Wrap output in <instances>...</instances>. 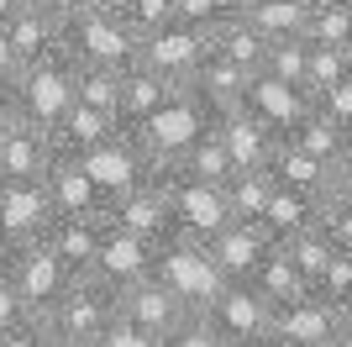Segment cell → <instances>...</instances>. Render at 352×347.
Segmentation results:
<instances>
[{"label": "cell", "mask_w": 352, "mask_h": 347, "mask_svg": "<svg viewBox=\"0 0 352 347\" xmlns=\"http://www.w3.org/2000/svg\"><path fill=\"white\" fill-rule=\"evenodd\" d=\"M11 95H16V116H21V121L53 132V121H58V116L69 111V101H74V58L63 53V43L47 48V53L32 58V63H21V69L11 74Z\"/></svg>", "instance_id": "1"}, {"label": "cell", "mask_w": 352, "mask_h": 347, "mask_svg": "<svg viewBox=\"0 0 352 347\" xmlns=\"http://www.w3.org/2000/svg\"><path fill=\"white\" fill-rule=\"evenodd\" d=\"M206 121H210V111L195 101L190 90L174 85V90H168V101H163L158 111H147L142 121H132V127H121V132L142 147V158L153 163V169H168V163L195 143V132L206 127Z\"/></svg>", "instance_id": "2"}, {"label": "cell", "mask_w": 352, "mask_h": 347, "mask_svg": "<svg viewBox=\"0 0 352 347\" xmlns=\"http://www.w3.org/2000/svg\"><path fill=\"white\" fill-rule=\"evenodd\" d=\"M58 43L74 63H100V69H126L137 58V32L121 21V11L111 6H89L74 21L58 27Z\"/></svg>", "instance_id": "3"}, {"label": "cell", "mask_w": 352, "mask_h": 347, "mask_svg": "<svg viewBox=\"0 0 352 347\" xmlns=\"http://www.w3.org/2000/svg\"><path fill=\"white\" fill-rule=\"evenodd\" d=\"M153 279L163 289H174L190 311H206L216 300V289L226 284L216 274V263H210L206 242H195V237H163L158 253H153Z\"/></svg>", "instance_id": "4"}, {"label": "cell", "mask_w": 352, "mask_h": 347, "mask_svg": "<svg viewBox=\"0 0 352 347\" xmlns=\"http://www.w3.org/2000/svg\"><path fill=\"white\" fill-rule=\"evenodd\" d=\"M158 179H163V200H168V237H195V242H206L210 231H221L232 221L221 185L190 179V174H179V169H158Z\"/></svg>", "instance_id": "5"}, {"label": "cell", "mask_w": 352, "mask_h": 347, "mask_svg": "<svg viewBox=\"0 0 352 347\" xmlns=\"http://www.w3.org/2000/svg\"><path fill=\"white\" fill-rule=\"evenodd\" d=\"M268 337L279 347H342V342H352V311H337V305L316 300L305 289L300 300L274 305Z\"/></svg>", "instance_id": "6"}, {"label": "cell", "mask_w": 352, "mask_h": 347, "mask_svg": "<svg viewBox=\"0 0 352 347\" xmlns=\"http://www.w3.org/2000/svg\"><path fill=\"white\" fill-rule=\"evenodd\" d=\"M111 316H116V289L100 284L95 274H74L69 284H63V295L53 300V311L43 316L47 332L69 337V342H95V337L111 326Z\"/></svg>", "instance_id": "7"}, {"label": "cell", "mask_w": 352, "mask_h": 347, "mask_svg": "<svg viewBox=\"0 0 352 347\" xmlns=\"http://www.w3.org/2000/svg\"><path fill=\"white\" fill-rule=\"evenodd\" d=\"M6 279H11V289L21 295L27 316L43 321L74 274L63 269L58 258H53V247H47L43 237H32V242H11V269H6Z\"/></svg>", "instance_id": "8"}, {"label": "cell", "mask_w": 352, "mask_h": 347, "mask_svg": "<svg viewBox=\"0 0 352 347\" xmlns=\"http://www.w3.org/2000/svg\"><path fill=\"white\" fill-rule=\"evenodd\" d=\"M206 53H210V32L190 27V21H179V16L137 37V63H147V69L158 74V79H168V85H184L190 69Z\"/></svg>", "instance_id": "9"}, {"label": "cell", "mask_w": 352, "mask_h": 347, "mask_svg": "<svg viewBox=\"0 0 352 347\" xmlns=\"http://www.w3.org/2000/svg\"><path fill=\"white\" fill-rule=\"evenodd\" d=\"M74 158H79V169L89 174V185H95V195H100V216H105V200H116L121 189H132V185H142L147 174H158L153 163L142 158V147H137L126 132L95 143L89 153H74Z\"/></svg>", "instance_id": "10"}, {"label": "cell", "mask_w": 352, "mask_h": 347, "mask_svg": "<svg viewBox=\"0 0 352 347\" xmlns=\"http://www.w3.org/2000/svg\"><path fill=\"white\" fill-rule=\"evenodd\" d=\"M268 247H274V237H268L258 221H236V216L206 237V253H210V263H216V274L226 279V284H248V279L258 274V263H263Z\"/></svg>", "instance_id": "11"}, {"label": "cell", "mask_w": 352, "mask_h": 347, "mask_svg": "<svg viewBox=\"0 0 352 347\" xmlns=\"http://www.w3.org/2000/svg\"><path fill=\"white\" fill-rule=\"evenodd\" d=\"M200 316L210 321V332H216L221 342H248V337H268L274 305H268L252 284H221L216 300H210Z\"/></svg>", "instance_id": "12"}, {"label": "cell", "mask_w": 352, "mask_h": 347, "mask_svg": "<svg viewBox=\"0 0 352 347\" xmlns=\"http://www.w3.org/2000/svg\"><path fill=\"white\" fill-rule=\"evenodd\" d=\"M153 253H158V242H147V237H137V231H121V227L105 221L89 274L100 279V284H111V289H126V284H137V279L153 274Z\"/></svg>", "instance_id": "13"}, {"label": "cell", "mask_w": 352, "mask_h": 347, "mask_svg": "<svg viewBox=\"0 0 352 347\" xmlns=\"http://www.w3.org/2000/svg\"><path fill=\"white\" fill-rule=\"evenodd\" d=\"M105 221L121 231H137L147 242H163L168 237V200H163V179L147 174L142 185L121 189L116 200H105Z\"/></svg>", "instance_id": "14"}, {"label": "cell", "mask_w": 352, "mask_h": 347, "mask_svg": "<svg viewBox=\"0 0 352 347\" xmlns=\"http://www.w3.org/2000/svg\"><path fill=\"white\" fill-rule=\"evenodd\" d=\"M47 221H53V200H47L43 179H0V237L6 242L43 237Z\"/></svg>", "instance_id": "15"}, {"label": "cell", "mask_w": 352, "mask_h": 347, "mask_svg": "<svg viewBox=\"0 0 352 347\" xmlns=\"http://www.w3.org/2000/svg\"><path fill=\"white\" fill-rule=\"evenodd\" d=\"M116 316H126L132 326H142L147 337H163L168 326H179V321L190 316V305L147 274V279H137V284L116 289Z\"/></svg>", "instance_id": "16"}, {"label": "cell", "mask_w": 352, "mask_h": 347, "mask_svg": "<svg viewBox=\"0 0 352 347\" xmlns=\"http://www.w3.org/2000/svg\"><path fill=\"white\" fill-rule=\"evenodd\" d=\"M210 121H216V137H221V147H226L232 169H263L274 143H279L248 105H226V111H216Z\"/></svg>", "instance_id": "17"}, {"label": "cell", "mask_w": 352, "mask_h": 347, "mask_svg": "<svg viewBox=\"0 0 352 347\" xmlns=\"http://www.w3.org/2000/svg\"><path fill=\"white\" fill-rule=\"evenodd\" d=\"M242 105H248L258 121H263L274 137H284V132L300 121V116L310 111V95L300 85H284V79H274V74H252L248 90H242Z\"/></svg>", "instance_id": "18"}, {"label": "cell", "mask_w": 352, "mask_h": 347, "mask_svg": "<svg viewBox=\"0 0 352 347\" xmlns=\"http://www.w3.org/2000/svg\"><path fill=\"white\" fill-rule=\"evenodd\" d=\"M43 189H47V200H53V216H100V195L89 185V174L63 147H53V158H47Z\"/></svg>", "instance_id": "19"}, {"label": "cell", "mask_w": 352, "mask_h": 347, "mask_svg": "<svg viewBox=\"0 0 352 347\" xmlns=\"http://www.w3.org/2000/svg\"><path fill=\"white\" fill-rule=\"evenodd\" d=\"M248 79H252L248 69H236L232 58H221L216 48H210V53L190 69V79H184L179 90H190L195 101H200L210 116H216V111H226V105H242V90H248Z\"/></svg>", "instance_id": "20"}, {"label": "cell", "mask_w": 352, "mask_h": 347, "mask_svg": "<svg viewBox=\"0 0 352 347\" xmlns=\"http://www.w3.org/2000/svg\"><path fill=\"white\" fill-rule=\"evenodd\" d=\"M53 158V137L16 116L11 127H0V179H43Z\"/></svg>", "instance_id": "21"}, {"label": "cell", "mask_w": 352, "mask_h": 347, "mask_svg": "<svg viewBox=\"0 0 352 347\" xmlns=\"http://www.w3.org/2000/svg\"><path fill=\"white\" fill-rule=\"evenodd\" d=\"M105 216H53L43 231V242L53 247V258L69 269V274H89L95 263V247H100Z\"/></svg>", "instance_id": "22"}, {"label": "cell", "mask_w": 352, "mask_h": 347, "mask_svg": "<svg viewBox=\"0 0 352 347\" xmlns=\"http://www.w3.org/2000/svg\"><path fill=\"white\" fill-rule=\"evenodd\" d=\"M121 121L111 111H100V105H85V101H69V111L53 121V147H63V153H89L95 143H105V137H116Z\"/></svg>", "instance_id": "23"}, {"label": "cell", "mask_w": 352, "mask_h": 347, "mask_svg": "<svg viewBox=\"0 0 352 347\" xmlns=\"http://www.w3.org/2000/svg\"><path fill=\"white\" fill-rule=\"evenodd\" d=\"M0 32H6L16 63H32V58H43L47 48H58V21H53L37 0H21V6L0 21Z\"/></svg>", "instance_id": "24"}, {"label": "cell", "mask_w": 352, "mask_h": 347, "mask_svg": "<svg viewBox=\"0 0 352 347\" xmlns=\"http://www.w3.org/2000/svg\"><path fill=\"white\" fill-rule=\"evenodd\" d=\"M168 79H158V74L147 69V63H126V69H116V121L121 127H132V121H142L147 111H158L163 101H168Z\"/></svg>", "instance_id": "25"}, {"label": "cell", "mask_w": 352, "mask_h": 347, "mask_svg": "<svg viewBox=\"0 0 352 347\" xmlns=\"http://www.w3.org/2000/svg\"><path fill=\"white\" fill-rule=\"evenodd\" d=\"M316 216H321V195H310V189H289V185H274V195H268L258 227H263L274 242H284V237H294V231L316 227Z\"/></svg>", "instance_id": "26"}, {"label": "cell", "mask_w": 352, "mask_h": 347, "mask_svg": "<svg viewBox=\"0 0 352 347\" xmlns=\"http://www.w3.org/2000/svg\"><path fill=\"white\" fill-rule=\"evenodd\" d=\"M294 147H305V153H316V158H352V127H337L331 116H321L316 105H310L300 121H294L289 132H284Z\"/></svg>", "instance_id": "27"}, {"label": "cell", "mask_w": 352, "mask_h": 347, "mask_svg": "<svg viewBox=\"0 0 352 347\" xmlns=\"http://www.w3.org/2000/svg\"><path fill=\"white\" fill-rule=\"evenodd\" d=\"M305 11H310V0H252V6H236V16H242L263 43H274V37H300V32H305Z\"/></svg>", "instance_id": "28"}, {"label": "cell", "mask_w": 352, "mask_h": 347, "mask_svg": "<svg viewBox=\"0 0 352 347\" xmlns=\"http://www.w3.org/2000/svg\"><path fill=\"white\" fill-rule=\"evenodd\" d=\"M248 284L258 289V295H263L268 305L300 300V295H305V289H310V284H305V274H300V269H294V263H289V253H284L279 242H274V247H268V253H263V263H258V274H252Z\"/></svg>", "instance_id": "29"}, {"label": "cell", "mask_w": 352, "mask_h": 347, "mask_svg": "<svg viewBox=\"0 0 352 347\" xmlns=\"http://www.w3.org/2000/svg\"><path fill=\"white\" fill-rule=\"evenodd\" d=\"M168 169L190 174V179H206V185H221V179L232 174V158H226V147H221V137H216V121H206V127L195 132V143L184 147Z\"/></svg>", "instance_id": "30"}, {"label": "cell", "mask_w": 352, "mask_h": 347, "mask_svg": "<svg viewBox=\"0 0 352 347\" xmlns=\"http://www.w3.org/2000/svg\"><path fill=\"white\" fill-rule=\"evenodd\" d=\"M221 195H226V211L236 221H258L268 195H274V174L268 169H232L221 179Z\"/></svg>", "instance_id": "31"}, {"label": "cell", "mask_w": 352, "mask_h": 347, "mask_svg": "<svg viewBox=\"0 0 352 347\" xmlns=\"http://www.w3.org/2000/svg\"><path fill=\"white\" fill-rule=\"evenodd\" d=\"M210 48H216L221 58H232L236 69L258 74V69H263V48H268V43L248 27V21H242V16H226L221 27H210Z\"/></svg>", "instance_id": "32"}, {"label": "cell", "mask_w": 352, "mask_h": 347, "mask_svg": "<svg viewBox=\"0 0 352 347\" xmlns=\"http://www.w3.org/2000/svg\"><path fill=\"white\" fill-rule=\"evenodd\" d=\"M342 74H352V43H305V74H300V90L305 95H321L326 85H337Z\"/></svg>", "instance_id": "33"}, {"label": "cell", "mask_w": 352, "mask_h": 347, "mask_svg": "<svg viewBox=\"0 0 352 347\" xmlns=\"http://www.w3.org/2000/svg\"><path fill=\"white\" fill-rule=\"evenodd\" d=\"M305 43H352V0H310L305 11Z\"/></svg>", "instance_id": "34"}, {"label": "cell", "mask_w": 352, "mask_h": 347, "mask_svg": "<svg viewBox=\"0 0 352 347\" xmlns=\"http://www.w3.org/2000/svg\"><path fill=\"white\" fill-rule=\"evenodd\" d=\"M310 295L326 305H337V311H352V247H337L326 269L310 279Z\"/></svg>", "instance_id": "35"}, {"label": "cell", "mask_w": 352, "mask_h": 347, "mask_svg": "<svg viewBox=\"0 0 352 347\" xmlns=\"http://www.w3.org/2000/svg\"><path fill=\"white\" fill-rule=\"evenodd\" d=\"M74 101L100 105V111L116 116V69H100V63H74Z\"/></svg>", "instance_id": "36"}, {"label": "cell", "mask_w": 352, "mask_h": 347, "mask_svg": "<svg viewBox=\"0 0 352 347\" xmlns=\"http://www.w3.org/2000/svg\"><path fill=\"white\" fill-rule=\"evenodd\" d=\"M258 74H274L284 85H300V74H305V37H274L263 48V69Z\"/></svg>", "instance_id": "37"}, {"label": "cell", "mask_w": 352, "mask_h": 347, "mask_svg": "<svg viewBox=\"0 0 352 347\" xmlns=\"http://www.w3.org/2000/svg\"><path fill=\"white\" fill-rule=\"evenodd\" d=\"M158 347H226V342L210 332V321L200 316V311H190L179 326H168V332L158 337Z\"/></svg>", "instance_id": "38"}, {"label": "cell", "mask_w": 352, "mask_h": 347, "mask_svg": "<svg viewBox=\"0 0 352 347\" xmlns=\"http://www.w3.org/2000/svg\"><path fill=\"white\" fill-rule=\"evenodd\" d=\"M116 11H121V21L142 37V32L163 27V21H174V0H121Z\"/></svg>", "instance_id": "39"}, {"label": "cell", "mask_w": 352, "mask_h": 347, "mask_svg": "<svg viewBox=\"0 0 352 347\" xmlns=\"http://www.w3.org/2000/svg\"><path fill=\"white\" fill-rule=\"evenodd\" d=\"M174 16L190 21V27H200V32H210L226 16H236V0H174Z\"/></svg>", "instance_id": "40"}, {"label": "cell", "mask_w": 352, "mask_h": 347, "mask_svg": "<svg viewBox=\"0 0 352 347\" xmlns=\"http://www.w3.org/2000/svg\"><path fill=\"white\" fill-rule=\"evenodd\" d=\"M310 105L321 116H331L337 127H352V74H342L337 85H326L321 95H310Z\"/></svg>", "instance_id": "41"}, {"label": "cell", "mask_w": 352, "mask_h": 347, "mask_svg": "<svg viewBox=\"0 0 352 347\" xmlns=\"http://www.w3.org/2000/svg\"><path fill=\"white\" fill-rule=\"evenodd\" d=\"M316 227H321L331 242L352 247V200H321V216H316Z\"/></svg>", "instance_id": "42"}, {"label": "cell", "mask_w": 352, "mask_h": 347, "mask_svg": "<svg viewBox=\"0 0 352 347\" xmlns=\"http://www.w3.org/2000/svg\"><path fill=\"white\" fill-rule=\"evenodd\" d=\"M89 347H158V337H147L142 326H132L126 316H111V326H105Z\"/></svg>", "instance_id": "43"}, {"label": "cell", "mask_w": 352, "mask_h": 347, "mask_svg": "<svg viewBox=\"0 0 352 347\" xmlns=\"http://www.w3.org/2000/svg\"><path fill=\"white\" fill-rule=\"evenodd\" d=\"M27 316V305H21V295L11 289V279H0V332H11V326H21Z\"/></svg>", "instance_id": "44"}, {"label": "cell", "mask_w": 352, "mask_h": 347, "mask_svg": "<svg viewBox=\"0 0 352 347\" xmlns=\"http://www.w3.org/2000/svg\"><path fill=\"white\" fill-rule=\"evenodd\" d=\"M0 347H43V321L32 316L21 326H11V332H0Z\"/></svg>", "instance_id": "45"}, {"label": "cell", "mask_w": 352, "mask_h": 347, "mask_svg": "<svg viewBox=\"0 0 352 347\" xmlns=\"http://www.w3.org/2000/svg\"><path fill=\"white\" fill-rule=\"evenodd\" d=\"M37 6H43V11H47V16H53V21L63 27V21H74L79 11H89L95 0H37Z\"/></svg>", "instance_id": "46"}, {"label": "cell", "mask_w": 352, "mask_h": 347, "mask_svg": "<svg viewBox=\"0 0 352 347\" xmlns=\"http://www.w3.org/2000/svg\"><path fill=\"white\" fill-rule=\"evenodd\" d=\"M21 69L16 63V53H11V43H6V32H0V85H11V74Z\"/></svg>", "instance_id": "47"}, {"label": "cell", "mask_w": 352, "mask_h": 347, "mask_svg": "<svg viewBox=\"0 0 352 347\" xmlns=\"http://www.w3.org/2000/svg\"><path fill=\"white\" fill-rule=\"evenodd\" d=\"M16 121V95H11V85H0V127H11Z\"/></svg>", "instance_id": "48"}, {"label": "cell", "mask_w": 352, "mask_h": 347, "mask_svg": "<svg viewBox=\"0 0 352 347\" xmlns=\"http://www.w3.org/2000/svg\"><path fill=\"white\" fill-rule=\"evenodd\" d=\"M43 347H85V342H69V337H58V332H47V326H43Z\"/></svg>", "instance_id": "49"}, {"label": "cell", "mask_w": 352, "mask_h": 347, "mask_svg": "<svg viewBox=\"0 0 352 347\" xmlns=\"http://www.w3.org/2000/svg\"><path fill=\"white\" fill-rule=\"evenodd\" d=\"M226 347H279L274 337H248V342H226Z\"/></svg>", "instance_id": "50"}, {"label": "cell", "mask_w": 352, "mask_h": 347, "mask_svg": "<svg viewBox=\"0 0 352 347\" xmlns=\"http://www.w3.org/2000/svg\"><path fill=\"white\" fill-rule=\"evenodd\" d=\"M6 269H11V242L0 237V279H6Z\"/></svg>", "instance_id": "51"}, {"label": "cell", "mask_w": 352, "mask_h": 347, "mask_svg": "<svg viewBox=\"0 0 352 347\" xmlns=\"http://www.w3.org/2000/svg\"><path fill=\"white\" fill-rule=\"evenodd\" d=\"M16 6H21V0H0V21H6V16H11Z\"/></svg>", "instance_id": "52"}, {"label": "cell", "mask_w": 352, "mask_h": 347, "mask_svg": "<svg viewBox=\"0 0 352 347\" xmlns=\"http://www.w3.org/2000/svg\"><path fill=\"white\" fill-rule=\"evenodd\" d=\"M95 6H111V11H116V6H121V0H95Z\"/></svg>", "instance_id": "53"}, {"label": "cell", "mask_w": 352, "mask_h": 347, "mask_svg": "<svg viewBox=\"0 0 352 347\" xmlns=\"http://www.w3.org/2000/svg\"><path fill=\"white\" fill-rule=\"evenodd\" d=\"M236 6H252V0H236Z\"/></svg>", "instance_id": "54"}, {"label": "cell", "mask_w": 352, "mask_h": 347, "mask_svg": "<svg viewBox=\"0 0 352 347\" xmlns=\"http://www.w3.org/2000/svg\"><path fill=\"white\" fill-rule=\"evenodd\" d=\"M342 347H352V342H342Z\"/></svg>", "instance_id": "55"}]
</instances>
